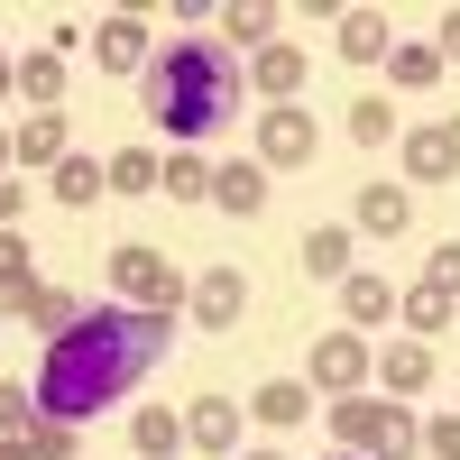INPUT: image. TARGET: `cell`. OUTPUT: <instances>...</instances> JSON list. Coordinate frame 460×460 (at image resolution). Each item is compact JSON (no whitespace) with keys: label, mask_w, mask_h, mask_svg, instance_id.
Here are the masks:
<instances>
[{"label":"cell","mask_w":460,"mask_h":460,"mask_svg":"<svg viewBox=\"0 0 460 460\" xmlns=\"http://www.w3.org/2000/svg\"><path fill=\"white\" fill-rule=\"evenodd\" d=\"M93 56H102V74H147V19H138V10L102 19V28H93Z\"/></svg>","instance_id":"ba28073f"},{"label":"cell","mask_w":460,"mask_h":460,"mask_svg":"<svg viewBox=\"0 0 460 460\" xmlns=\"http://www.w3.org/2000/svg\"><path fill=\"white\" fill-rule=\"evenodd\" d=\"M28 460H74V424H47V414H37V433H28Z\"/></svg>","instance_id":"4dcf8cb0"},{"label":"cell","mask_w":460,"mask_h":460,"mask_svg":"<svg viewBox=\"0 0 460 460\" xmlns=\"http://www.w3.org/2000/svg\"><path fill=\"white\" fill-rule=\"evenodd\" d=\"M368 368H377V359H368L359 332H323V341H314V387L350 396V387H368Z\"/></svg>","instance_id":"5b68a950"},{"label":"cell","mask_w":460,"mask_h":460,"mask_svg":"<svg viewBox=\"0 0 460 460\" xmlns=\"http://www.w3.org/2000/svg\"><path fill=\"white\" fill-rule=\"evenodd\" d=\"M424 451H433V460H460V414H442V424H424Z\"/></svg>","instance_id":"836d02e7"},{"label":"cell","mask_w":460,"mask_h":460,"mask_svg":"<svg viewBox=\"0 0 460 460\" xmlns=\"http://www.w3.org/2000/svg\"><path fill=\"white\" fill-rule=\"evenodd\" d=\"M10 84H19V65H10V47H0V93H10Z\"/></svg>","instance_id":"8d00e7d4"},{"label":"cell","mask_w":460,"mask_h":460,"mask_svg":"<svg viewBox=\"0 0 460 460\" xmlns=\"http://www.w3.org/2000/svg\"><path fill=\"white\" fill-rule=\"evenodd\" d=\"M405 221H414V203H405V184H368V194H359V230H377V240H396Z\"/></svg>","instance_id":"d6986e66"},{"label":"cell","mask_w":460,"mask_h":460,"mask_svg":"<svg viewBox=\"0 0 460 460\" xmlns=\"http://www.w3.org/2000/svg\"><path fill=\"white\" fill-rule=\"evenodd\" d=\"M102 194H111V175H102L93 157H65V166H56V203H65V212H84V203H102Z\"/></svg>","instance_id":"7402d4cb"},{"label":"cell","mask_w":460,"mask_h":460,"mask_svg":"<svg viewBox=\"0 0 460 460\" xmlns=\"http://www.w3.org/2000/svg\"><path fill=\"white\" fill-rule=\"evenodd\" d=\"M442 56L460 65V10H442Z\"/></svg>","instance_id":"d590c367"},{"label":"cell","mask_w":460,"mask_h":460,"mask_svg":"<svg viewBox=\"0 0 460 460\" xmlns=\"http://www.w3.org/2000/svg\"><path fill=\"white\" fill-rule=\"evenodd\" d=\"M387 47H396V37H387L377 10H341V56H350V65H377Z\"/></svg>","instance_id":"2e32d148"},{"label":"cell","mask_w":460,"mask_h":460,"mask_svg":"<svg viewBox=\"0 0 460 460\" xmlns=\"http://www.w3.org/2000/svg\"><path fill=\"white\" fill-rule=\"evenodd\" d=\"M157 194H175V203H212V166L203 157H166V184Z\"/></svg>","instance_id":"83f0119b"},{"label":"cell","mask_w":460,"mask_h":460,"mask_svg":"<svg viewBox=\"0 0 460 460\" xmlns=\"http://www.w3.org/2000/svg\"><path fill=\"white\" fill-rule=\"evenodd\" d=\"M387 74H396L405 93H433L442 84V47H387Z\"/></svg>","instance_id":"603a6c76"},{"label":"cell","mask_w":460,"mask_h":460,"mask_svg":"<svg viewBox=\"0 0 460 460\" xmlns=\"http://www.w3.org/2000/svg\"><path fill=\"white\" fill-rule=\"evenodd\" d=\"M111 286H120L138 314H175V304H184V277L166 267V249H147V240H120V249H111Z\"/></svg>","instance_id":"3957f363"},{"label":"cell","mask_w":460,"mask_h":460,"mask_svg":"<svg viewBox=\"0 0 460 460\" xmlns=\"http://www.w3.org/2000/svg\"><path fill=\"white\" fill-rule=\"evenodd\" d=\"M350 138H359V147H387V138H396V111L377 102V93H368V102H350Z\"/></svg>","instance_id":"f546056e"},{"label":"cell","mask_w":460,"mask_h":460,"mask_svg":"<svg viewBox=\"0 0 460 460\" xmlns=\"http://www.w3.org/2000/svg\"><path fill=\"white\" fill-rule=\"evenodd\" d=\"M230 28V47H277V10H258V0H240V10H212Z\"/></svg>","instance_id":"cb8c5ba5"},{"label":"cell","mask_w":460,"mask_h":460,"mask_svg":"<svg viewBox=\"0 0 460 460\" xmlns=\"http://www.w3.org/2000/svg\"><path fill=\"white\" fill-rule=\"evenodd\" d=\"M249 460H277V451H249Z\"/></svg>","instance_id":"f35d334b"},{"label":"cell","mask_w":460,"mask_h":460,"mask_svg":"<svg viewBox=\"0 0 460 460\" xmlns=\"http://www.w3.org/2000/svg\"><path fill=\"white\" fill-rule=\"evenodd\" d=\"M74 147H65V120L56 111H28V120L10 129V166H65Z\"/></svg>","instance_id":"30bf717a"},{"label":"cell","mask_w":460,"mask_h":460,"mask_svg":"<svg viewBox=\"0 0 460 460\" xmlns=\"http://www.w3.org/2000/svg\"><path fill=\"white\" fill-rule=\"evenodd\" d=\"M175 442H184V414H166V405H138V451H147V460H166Z\"/></svg>","instance_id":"f1b7e54d"},{"label":"cell","mask_w":460,"mask_h":460,"mask_svg":"<svg viewBox=\"0 0 460 460\" xmlns=\"http://www.w3.org/2000/svg\"><path fill=\"white\" fill-rule=\"evenodd\" d=\"M19 93L56 111V102H65V56H19Z\"/></svg>","instance_id":"d4e9b609"},{"label":"cell","mask_w":460,"mask_h":460,"mask_svg":"<svg viewBox=\"0 0 460 460\" xmlns=\"http://www.w3.org/2000/svg\"><path fill=\"white\" fill-rule=\"evenodd\" d=\"M424 451V424L396 405V396H377V424H368V460H414Z\"/></svg>","instance_id":"7c38bea8"},{"label":"cell","mask_w":460,"mask_h":460,"mask_svg":"<svg viewBox=\"0 0 460 460\" xmlns=\"http://www.w3.org/2000/svg\"><path fill=\"white\" fill-rule=\"evenodd\" d=\"M341 314L350 323H396V286L387 277H341Z\"/></svg>","instance_id":"e0dca14e"},{"label":"cell","mask_w":460,"mask_h":460,"mask_svg":"<svg viewBox=\"0 0 460 460\" xmlns=\"http://www.w3.org/2000/svg\"><path fill=\"white\" fill-rule=\"evenodd\" d=\"M102 175H111V194H157V184H166V166H157V147H120V157H111Z\"/></svg>","instance_id":"44dd1931"},{"label":"cell","mask_w":460,"mask_h":460,"mask_svg":"<svg viewBox=\"0 0 460 460\" xmlns=\"http://www.w3.org/2000/svg\"><path fill=\"white\" fill-rule=\"evenodd\" d=\"M19 286H28V240L0 230V295H19Z\"/></svg>","instance_id":"1f68e13d"},{"label":"cell","mask_w":460,"mask_h":460,"mask_svg":"<svg viewBox=\"0 0 460 460\" xmlns=\"http://www.w3.org/2000/svg\"><path fill=\"white\" fill-rule=\"evenodd\" d=\"M28 433H37V396L19 377H0V442H28Z\"/></svg>","instance_id":"484cf974"},{"label":"cell","mask_w":460,"mask_h":460,"mask_svg":"<svg viewBox=\"0 0 460 460\" xmlns=\"http://www.w3.org/2000/svg\"><path fill=\"white\" fill-rule=\"evenodd\" d=\"M212 203L230 221H258L267 212V166H212Z\"/></svg>","instance_id":"4fadbf2b"},{"label":"cell","mask_w":460,"mask_h":460,"mask_svg":"<svg viewBox=\"0 0 460 460\" xmlns=\"http://www.w3.org/2000/svg\"><path fill=\"white\" fill-rule=\"evenodd\" d=\"M304 405H314V396H304V377H267V387L249 396V414H258V424H277V433L304 424Z\"/></svg>","instance_id":"ac0fdd59"},{"label":"cell","mask_w":460,"mask_h":460,"mask_svg":"<svg viewBox=\"0 0 460 460\" xmlns=\"http://www.w3.org/2000/svg\"><path fill=\"white\" fill-rule=\"evenodd\" d=\"M405 175H424V184H451L460 175V129L451 120H424L405 138Z\"/></svg>","instance_id":"9c48e42d"},{"label":"cell","mask_w":460,"mask_h":460,"mask_svg":"<svg viewBox=\"0 0 460 460\" xmlns=\"http://www.w3.org/2000/svg\"><path fill=\"white\" fill-rule=\"evenodd\" d=\"M304 277H350V230H341V221L304 230Z\"/></svg>","instance_id":"ffe728a7"},{"label":"cell","mask_w":460,"mask_h":460,"mask_svg":"<svg viewBox=\"0 0 460 460\" xmlns=\"http://www.w3.org/2000/svg\"><path fill=\"white\" fill-rule=\"evenodd\" d=\"M258 93H267V111L295 102V93H304V47H286V37H277V47H258Z\"/></svg>","instance_id":"5bb4252c"},{"label":"cell","mask_w":460,"mask_h":460,"mask_svg":"<svg viewBox=\"0 0 460 460\" xmlns=\"http://www.w3.org/2000/svg\"><path fill=\"white\" fill-rule=\"evenodd\" d=\"M433 377V350L424 341H387V350H377V387H396V396H414Z\"/></svg>","instance_id":"9a60e30c"},{"label":"cell","mask_w":460,"mask_h":460,"mask_svg":"<svg viewBox=\"0 0 460 460\" xmlns=\"http://www.w3.org/2000/svg\"><path fill=\"white\" fill-rule=\"evenodd\" d=\"M0 175H10V129H0Z\"/></svg>","instance_id":"74e56055"},{"label":"cell","mask_w":460,"mask_h":460,"mask_svg":"<svg viewBox=\"0 0 460 460\" xmlns=\"http://www.w3.org/2000/svg\"><path fill=\"white\" fill-rule=\"evenodd\" d=\"M396 314L414 323V341H424V332H442V323H451V295H442V286H414V295H396Z\"/></svg>","instance_id":"4316f807"},{"label":"cell","mask_w":460,"mask_h":460,"mask_svg":"<svg viewBox=\"0 0 460 460\" xmlns=\"http://www.w3.org/2000/svg\"><path fill=\"white\" fill-rule=\"evenodd\" d=\"M0 230H19V175H0Z\"/></svg>","instance_id":"e575fe53"},{"label":"cell","mask_w":460,"mask_h":460,"mask_svg":"<svg viewBox=\"0 0 460 460\" xmlns=\"http://www.w3.org/2000/svg\"><path fill=\"white\" fill-rule=\"evenodd\" d=\"M166 359V314H84L74 332L47 341V368H37V414L47 424H93L102 405H120L147 368Z\"/></svg>","instance_id":"6da1fadb"},{"label":"cell","mask_w":460,"mask_h":460,"mask_svg":"<svg viewBox=\"0 0 460 460\" xmlns=\"http://www.w3.org/2000/svg\"><path fill=\"white\" fill-rule=\"evenodd\" d=\"M0 314H10V323H37V332H74V323H84V304H74L65 286H19V295H0Z\"/></svg>","instance_id":"52a82bcc"},{"label":"cell","mask_w":460,"mask_h":460,"mask_svg":"<svg viewBox=\"0 0 460 460\" xmlns=\"http://www.w3.org/2000/svg\"><path fill=\"white\" fill-rule=\"evenodd\" d=\"M184 442L212 451V460H230V442H240V405H230V396H194V414H184Z\"/></svg>","instance_id":"8fae6325"},{"label":"cell","mask_w":460,"mask_h":460,"mask_svg":"<svg viewBox=\"0 0 460 460\" xmlns=\"http://www.w3.org/2000/svg\"><path fill=\"white\" fill-rule=\"evenodd\" d=\"M424 286H442V295H460V240H442V249L424 258Z\"/></svg>","instance_id":"d6a6232c"},{"label":"cell","mask_w":460,"mask_h":460,"mask_svg":"<svg viewBox=\"0 0 460 460\" xmlns=\"http://www.w3.org/2000/svg\"><path fill=\"white\" fill-rule=\"evenodd\" d=\"M314 147H323L314 111L277 102V111H267V120H258V166H314Z\"/></svg>","instance_id":"277c9868"},{"label":"cell","mask_w":460,"mask_h":460,"mask_svg":"<svg viewBox=\"0 0 460 460\" xmlns=\"http://www.w3.org/2000/svg\"><path fill=\"white\" fill-rule=\"evenodd\" d=\"M184 304H194V323H212V332H230L249 314V286H240V267H203L194 286H184Z\"/></svg>","instance_id":"8992f818"},{"label":"cell","mask_w":460,"mask_h":460,"mask_svg":"<svg viewBox=\"0 0 460 460\" xmlns=\"http://www.w3.org/2000/svg\"><path fill=\"white\" fill-rule=\"evenodd\" d=\"M138 102L157 111L166 138H212L230 120V102H240V65H230V47H212V37H184V47L147 56Z\"/></svg>","instance_id":"7a4b0ae2"}]
</instances>
